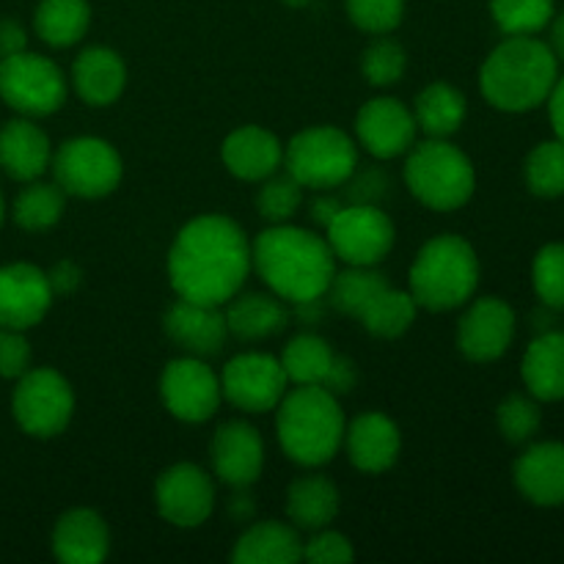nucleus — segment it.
<instances>
[{
  "label": "nucleus",
  "instance_id": "nucleus-3",
  "mask_svg": "<svg viewBox=\"0 0 564 564\" xmlns=\"http://www.w3.org/2000/svg\"><path fill=\"white\" fill-rule=\"evenodd\" d=\"M560 80L554 50L534 36H510L488 55L479 86L494 108L523 113L549 99Z\"/></svg>",
  "mask_w": 564,
  "mask_h": 564
},
{
  "label": "nucleus",
  "instance_id": "nucleus-35",
  "mask_svg": "<svg viewBox=\"0 0 564 564\" xmlns=\"http://www.w3.org/2000/svg\"><path fill=\"white\" fill-rule=\"evenodd\" d=\"M66 193L58 185L33 180L14 202V220L25 231H47L64 215Z\"/></svg>",
  "mask_w": 564,
  "mask_h": 564
},
{
  "label": "nucleus",
  "instance_id": "nucleus-25",
  "mask_svg": "<svg viewBox=\"0 0 564 564\" xmlns=\"http://www.w3.org/2000/svg\"><path fill=\"white\" fill-rule=\"evenodd\" d=\"M72 83L75 91L80 94L83 102L94 108L116 102L127 86V69L119 53L110 47H88L83 50L72 66Z\"/></svg>",
  "mask_w": 564,
  "mask_h": 564
},
{
  "label": "nucleus",
  "instance_id": "nucleus-40",
  "mask_svg": "<svg viewBox=\"0 0 564 564\" xmlns=\"http://www.w3.org/2000/svg\"><path fill=\"white\" fill-rule=\"evenodd\" d=\"M534 290L551 308H564V242H551L534 257Z\"/></svg>",
  "mask_w": 564,
  "mask_h": 564
},
{
  "label": "nucleus",
  "instance_id": "nucleus-43",
  "mask_svg": "<svg viewBox=\"0 0 564 564\" xmlns=\"http://www.w3.org/2000/svg\"><path fill=\"white\" fill-rule=\"evenodd\" d=\"M303 560L314 564H345L356 560L352 543L339 532H330L328 527L314 532V538L303 545Z\"/></svg>",
  "mask_w": 564,
  "mask_h": 564
},
{
  "label": "nucleus",
  "instance_id": "nucleus-48",
  "mask_svg": "<svg viewBox=\"0 0 564 564\" xmlns=\"http://www.w3.org/2000/svg\"><path fill=\"white\" fill-rule=\"evenodd\" d=\"M549 113H551V124H554V132L560 141H564V77H560L554 86V91L549 94Z\"/></svg>",
  "mask_w": 564,
  "mask_h": 564
},
{
  "label": "nucleus",
  "instance_id": "nucleus-24",
  "mask_svg": "<svg viewBox=\"0 0 564 564\" xmlns=\"http://www.w3.org/2000/svg\"><path fill=\"white\" fill-rule=\"evenodd\" d=\"M53 163L50 138L33 121L14 119L0 130V169L20 182H33Z\"/></svg>",
  "mask_w": 564,
  "mask_h": 564
},
{
  "label": "nucleus",
  "instance_id": "nucleus-29",
  "mask_svg": "<svg viewBox=\"0 0 564 564\" xmlns=\"http://www.w3.org/2000/svg\"><path fill=\"white\" fill-rule=\"evenodd\" d=\"M224 314L229 334L246 341L270 339V336L281 334L290 323V312L279 295H242L237 301L231 297Z\"/></svg>",
  "mask_w": 564,
  "mask_h": 564
},
{
  "label": "nucleus",
  "instance_id": "nucleus-16",
  "mask_svg": "<svg viewBox=\"0 0 564 564\" xmlns=\"http://www.w3.org/2000/svg\"><path fill=\"white\" fill-rule=\"evenodd\" d=\"M53 297L47 273L36 264H6L0 268V328H33L50 312Z\"/></svg>",
  "mask_w": 564,
  "mask_h": 564
},
{
  "label": "nucleus",
  "instance_id": "nucleus-2",
  "mask_svg": "<svg viewBox=\"0 0 564 564\" xmlns=\"http://www.w3.org/2000/svg\"><path fill=\"white\" fill-rule=\"evenodd\" d=\"M251 264L281 301L295 306L325 297L336 273V257L328 240L286 224L270 226L257 237Z\"/></svg>",
  "mask_w": 564,
  "mask_h": 564
},
{
  "label": "nucleus",
  "instance_id": "nucleus-32",
  "mask_svg": "<svg viewBox=\"0 0 564 564\" xmlns=\"http://www.w3.org/2000/svg\"><path fill=\"white\" fill-rule=\"evenodd\" d=\"M88 22H91V9L86 0H42L33 17L36 33L50 47L77 44L86 36Z\"/></svg>",
  "mask_w": 564,
  "mask_h": 564
},
{
  "label": "nucleus",
  "instance_id": "nucleus-12",
  "mask_svg": "<svg viewBox=\"0 0 564 564\" xmlns=\"http://www.w3.org/2000/svg\"><path fill=\"white\" fill-rule=\"evenodd\" d=\"M284 367L268 352H242L231 358L220 375V391L235 408L246 413H268L279 408L286 394Z\"/></svg>",
  "mask_w": 564,
  "mask_h": 564
},
{
  "label": "nucleus",
  "instance_id": "nucleus-50",
  "mask_svg": "<svg viewBox=\"0 0 564 564\" xmlns=\"http://www.w3.org/2000/svg\"><path fill=\"white\" fill-rule=\"evenodd\" d=\"M551 50H554L556 61H564V11L560 17L554 20V25H551Z\"/></svg>",
  "mask_w": 564,
  "mask_h": 564
},
{
  "label": "nucleus",
  "instance_id": "nucleus-52",
  "mask_svg": "<svg viewBox=\"0 0 564 564\" xmlns=\"http://www.w3.org/2000/svg\"><path fill=\"white\" fill-rule=\"evenodd\" d=\"M286 6H306V3H312V0H284Z\"/></svg>",
  "mask_w": 564,
  "mask_h": 564
},
{
  "label": "nucleus",
  "instance_id": "nucleus-10",
  "mask_svg": "<svg viewBox=\"0 0 564 564\" xmlns=\"http://www.w3.org/2000/svg\"><path fill=\"white\" fill-rule=\"evenodd\" d=\"M0 97L22 116H50L64 105V72L50 58L22 53L0 58Z\"/></svg>",
  "mask_w": 564,
  "mask_h": 564
},
{
  "label": "nucleus",
  "instance_id": "nucleus-41",
  "mask_svg": "<svg viewBox=\"0 0 564 564\" xmlns=\"http://www.w3.org/2000/svg\"><path fill=\"white\" fill-rule=\"evenodd\" d=\"M496 419H499L501 435L512 444H523V441L532 438L540 430V422H543L538 402L523 394L507 397L499 411H496Z\"/></svg>",
  "mask_w": 564,
  "mask_h": 564
},
{
  "label": "nucleus",
  "instance_id": "nucleus-37",
  "mask_svg": "<svg viewBox=\"0 0 564 564\" xmlns=\"http://www.w3.org/2000/svg\"><path fill=\"white\" fill-rule=\"evenodd\" d=\"M527 185L534 196L556 198L564 193V141H545L527 160Z\"/></svg>",
  "mask_w": 564,
  "mask_h": 564
},
{
  "label": "nucleus",
  "instance_id": "nucleus-6",
  "mask_svg": "<svg viewBox=\"0 0 564 564\" xmlns=\"http://www.w3.org/2000/svg\"><path fill=\"white\" fill-rule=\"evenodd\" d=\"M408 152L405 185L424 207L452 213L474 196L477 174L471 160L446 138H430Z\"/></svg>",
  "mask_w": 564,
  "mask_h": 564
},
{
  "label": "nucleus",
  "instance_id": "nucleus-45",
  "mask_svg": "<svg viewBox=\"0 0 564 564\" xmlns=\"http://www.w3.org/2000/svg\"><path fill=\"white\" fill-rule=\"evenodd\" d=\"M352 180V176H350ZM352 204H375L386 191V176L380 171H369V174H361L352 180Z\"/></svg>",
  "mask_w": 564,
  "mask_h": 564
},
{
  "label": "nucleus",
  "instance_id": "nucleus-47",
  "mask_svg": "<svg viewBox=\"0 0 564 564\" xmlns=\"http://www.w3.org/2000/svg\"><path fill=\"white\" fill-rule=\"evenodd\" d=\"M28 44L25 31H22L20 22L14 20H0V58H9V55L22 53Z\"/></svg>",
  "mask_w": 564,
  "mask_h": 564
},
{
  "label": "nucleus",
  "instance_id": "nucleus-17",
  "mask_svg": "<svg viewBox=\"0 0 564 564\" xmlns=\"http://www.w3.org/2000/svg\"><path fill=\"white\" fill-rule=\"evenodd\" d=\"M416 119L394 97L369 99L356 116V132L361 147L380 160L405 154L416 141Z\"/></svg>",
  "mask_w": 564,
  "mask_h": 564
},
{
  "label": "nucleus",
  "instance_id": "nucleus-23",
  "mask_svg": "<svg viewBox=\"0 0 564 564\" xmlns=\"http://www.w3.org/2000/svg\"><path fill=\"white\" fill-rule=\"evenodd\" d=\"M516 485L532 505H564V444H538L516 463Z\"/></svg>",
  "mask_w": 564,
  "mask_h": 564
},
{
  "label": "nucleus",
  "instance_id": "nucleus-22",
  "mask_svg": "<svg viewBox=\"0 0 564 564\" xmlns=\"http://www.w3.org/2000/svg\"><path fill=\"white\" fill-rule=\"evenodd\" d=\"M220 158H224L229 174H235L237 180L262 182L281 169L284 147L264 127H240L224 141Z\"/></svg>",
  "mask_w": 564,
  "mask_h": 564
},
{
  "label": "nucleus",
  "instance_id": "nucleus-49",
  "mask_svg": "<svg viewBox=\"0 0 564 564\" xmlns=\"http://www.w3.org/2000/svg\"><path fill=\"white\" fill-rule=\"evenodd\" d=\"M339 209H341V204L336 202V198H328V196L317 198V202L312 204V218L317 220L319 226H328L330 220L336 218V213H339Z\"/></svg>",
  "mask_w": 564,
  "mask_h": 564
},
{
  "label": "nucleus",
  "instance_id": "nucleus-4",
  "mask_svg": "<svg viewBox=\"0 0 564 564\" xmlns=\"http://www.w3.org/2000/svg\"><path fill=\"white\" fill-rule=\"evenodd\" d=\"M279 444L297 466L317 468L345 446V413L339 397L323 386H297L279 402Z\"/></svg>",
  "mask_w": 564,
  "mask_h": 564
},
{
  "label": "nucleus",
  "instance_id": "nucleus-9",
  "mask_svg": "<svg viewBox=\"0 0 564 564\" xmlns=\"http://www.w3.org/2000/svg\"><path fill=\"white\" fill-rule=\"evenodd\" d=\"M17 424L33 438H53L66 430L75 413V394L55 369H28L11 397Z\"/></svg>",
  "mask_w": 564,
  "mask_h": 564
},
{
  "label": "nucleus",
  "instance_id": "nucleus-7",
  "mask_svg": "<svg viewBox=\"0 0 564 564\" xmlns=\"http://www.w3.org/2000/svg\"><path fill=\"white\" fill-rule=\"evenodd\" d=\"M284 165L303 187L330 191L356 174L358 149L339 127H312L286 143Z\"/></svg>",
  "mask_w": 564,
  "mask_h": 564
},
{
  "label": "nucleus",
  "instance_id": "nucleus-13",
  "mask_svg": "<svg viewBox=\"0 0 564 564\" xmlns=\"http://www.w3.org/2000/svg\"><path fill=\"white\" fill-rule=\"evenodd\" d=\"M160 397L171 416L180 422L202 424L215 416L224 391H220V378L204 364V358L185 356L163 369Z\"/></svg>",
  "mask_w": 564,
  "mask_h": 564
},
{
  "label": "nucleus",
  "instance_id": "nucleus-33",
  "mask_svg": "<svg viewBox=\"0 0 564 564\" xmlns=\"http://www.w3.org/2000/svg\"><path fill=\"white\" fill-rule=\"evenodd\" d=\"M416 308L419 303L413 301L411 292L386 286V290H380L378 297L364 308V314L358 319H361L364 328L372 336H378V339H397V336H402L413 325Z\"/></svg>",
  "mask_w": 564,
  "mask_h": 564
},
{
  "label": "nucleus",
  "instance_id": "nucleus-15",
  "mask_svg": "<svg viewBox=\"0 0 564 564\" xmlns=\"http://www.w3.org/2000/svg\"><path fill=\"white\" fill-rule=\"evenodd\" d=\"M516 336V312L501 297H479L457 325V347L468 361L488 364L505 356Z\"/></svg>",
  "mask_w": 564,
  "mask_h": 564
},
{
  "label": "nucleus",
  "instance_id": "nucleus-36",
  "mask_svg": "<svg viewBox=\"0 0 564 564\" xmlns=\"http://www.w3.org/2000/svg\"><path fill=\"white\" fill-rule=\"evenodd\" d=\"M490 14L507 36H532L554 17V0H490Z\"/></svg>",
  "mask_w": 564,
  "mask_h": 564
},
{
  "label": "nucleus",
  "instance_id": "nucleus-42",
  "mask_svg": "<svg viewBox=\"0 0 564 564\" xmlns=\"http://www.w3.org/2000/svg\"><path fill=\"white\" fill-rule=\"evenodd\" d=\"M347 14L361 31L391 33L402 22L405 0H345Z\"/></svg>",
  "mask_w": 564,
  "mask_h": 564
},
{
  "label": "nucleus",
  "instance_id": "nucleus-27",
  "mask_svg": "<svg viewBox=\"0 0 564 564\" xmlns=\"http://www.w3.org/2000/svg\"><path fill=\"white\" fill-rule=\"evenodd\" d=\"M523 383L543 402L564 400V334L549 330L529 345L523 356Z\"/></svg>",
  "mask_w": 564,
  "mask_h": 564
},
{
  "label": "nucleus",
  "instance_id": "nucleus-21",
  "mask_svg": "<svg viewBox=\"0 0 564 564\" xmlns=\"http://www.w3.org/2000/svg\"><path fill=\"white\" fill-rule=\"evenodd\" d=\"M110 532L102 516L77 507L64 512L53 529V554L64 564H97L108 556Z\"/></svg>",
  "mask_w": 564,
  "mask_h": 564
},
{
  "label": "nucleus",
  "instance_id": "nucleus-39",
  "mask_svg": "<svg viewBox=\"0 0 564 564\" xmlns=\"http://www.w3.org/2000/svg\"><path fill=\"white\" fill-rule=\"evenodd\" d=\"M408 69V55L400 42L383 36L375 39L361 55V72L372 86H394Z\"/></svg>",
  "mask_w": 564,
  "mask_h": 564
},
{
  "label": "nucleus",
  "instance_id": "nucleus-20",
  "mask_svg": "<svg viewBox=\"0 0 564 564\" xmlns=\"http://www.w3.org/2000/svg\"><path fill=\"white\" fill-rule=\"evenodd\" d=\"M345 446L358 471L383 474L400 457V427L383 413H361L345 430Z\"/></svg>",
  "mask_w": 564,
  "mask_h": 564
},
{
  "label": "nucleus",
  "instance_id": "nucleus-19",
  "mask_svg": "<svg viewBox=\"0 0 564 564\" xmlns=\"http://www.w3.org/2000/svg\"><path fill=\"white\" fill-rule=\"evenodd\" d=\"M209 457H213L215 477L237 490L251 488L264 468L262 435L246 422H226L209 444Z\"/></svg>",
  "mask_w": 564,
  "mask_h": 564
},
{
  "label": "nucleus",
  "instance_id": "nucleus-11",
  "mask_svg": "<svg viewBox=\"0 0 564 564\" xmlns=\"http://www.w3.org/2000/svg\"><path fill=\"white\" fill-rule=\"evenodd\" d=\"M325 240L345 264L375 268L394 248V224L378 204H347L325 226Z\"/></svg>",
  "mask_w": 564,
  "mask_h": 564
},
{
  "label": "nucleus",
  "instance_id": "nucleus-1",
  "mask_svg": "<svg viewBox=\"0 0 564 564\" xmlns=\"http://www.w3.org/2000/svg\"><path fill=\"white\" fill-rule=\"evenodd\" d=\"M251 270V246L226 215H202L176 235L169 253V279L180 297L224 306L240 292Z\"/></svg>",
  "mask_w": 564,
  "mask_h": 564
},
{
  "label": "nucleus",
  "instance_id": "nucleus-5",
  "mask_svg": "<svg viewBox=\"0 0 564 564\" xmlns=\"http://www.w3.org/2000/svg\"><path fill=\"white\" fill-rule=\"evenodd\" d=\"M413 301L430 312H449L471 301L479 284V259L457 235H441L419 251L411 264Z\"/></svg>",
  "mask_w": 564,
  "mask_h": 564
},
{
  "label": "nucleus",
  "instance_id": "nucleus-18",
  "mask_svg": "<svg viewBox=\"0 0 564 564\" xmlns=\"http://www.w3.org/2000/svg\"><path fill=\"white\" fill-rule=\"evenodd\" d=\"M163 328L180 350L196 358L218 356L229 339V325H226V314L220 312V306L185 301V297H180L165 312Z\"/></svg>",
  "mask_w": 564,
  "mask_h": 564
},
{
  "label": "nucleus",
  "instance_id": "nucleus-30",
  "mask_svg": "<svg viewBox=\"0 0 564 564\" xmlns=\"http://www.w3.org/2000/svg\"><path fill=\"white\" fill-rule=\"evenodd\" d=\"M416 124L430 138H449L466 119V97L449 83H430L416 97Z\"/></svg>",
  "mask_w": 564,
  "mask_h": 564
},
{
  "label": "nucleus",
  "instance_id": "nucleus-28",
  "mask_svg": "<svg viewBox=\"0 0 564 564\" xmlns=\"http://www.w3.org/2000/svg\"><path fill=\"white\" fill-rule=\"evenodd\" d=\"M286 516L303 532H319L339 516V490L330 479L301 477L290 485L286 494Z\"/></svg>",
  "mask_w": 564,
  "mask_h": 564
},
{
  "label": "nucleus",
  "instance_id": "nucleus-46",
  "mask_svg": "<svg viewBox=\"0 0 564 564\" xmlns=\"http://www.w3.org/2000/svg\"><path fill=\"white\" fill-rule=\"evenodd\" d=\"M50 286H53V295H69L80 286L83 273L75 262H58L53 270L47 273Z\"/></svg>",
  "mask_w": 564,
  "mask_h": 564
},
{
  "label": "nucleus",
  "instance_id": "nucleus-8",
  "mask_svg": "<svg viewBox=\"0 0 564 564\" xmlns=\"http://www.w3.org/2000/svg\"><path fill=\"white\" fill-rule=\"evenodd\" d=\"M55 176V185L66 193V196L77 198H102L119 187L121 174V158L108 141L102 138H72L66 141L58 152L53 154L50 163Z\"/></svg>",
  "mask_w": 564,
  "mask_h": 564
},
{
  "label": "nucleus",
  "instance_id": "nucleus-26",
  "mask_svg": "<svg viewBox=\"0 0 564 564\" xmlns=\"http://www.w3.org/2000/svg\"><path fill=\"white\" fill-rule=\"evenodd\" d=\"M231 560L240 564H295L303 560L301 534L279 521L253 523L237 540Z\"/></svg>",
  "mask_w": 564,
  "mask_h": 564
},
{
  "label": "nucleus",
  "instance_id": "nucleus-34",
  "mask_svg": "<svg viewBox=\"0 0 564 564\" xmlns=\"http://www.w3.org/2000/svg\"><path fill=\"white\" fill-rule=\"evenodd\" d=\"M383 273L375 268H361V264H347V270L334 273L330 286L325 295L330 297V306L350 317H361L364 308L378 297L380 290H386Z\"/></svg>",
  "mask_w": 564,
  "mask_h": 564
},
{
  "label": "nucleus",
  "instance_id": "nucleus-51",
  "mask_svg": "<svg viewBox=\"0 0 564 564\" xmlns=\"http://www.w3.org/2000/svg\"><path fill=\"white\" fill-rule=\"evenodd\" d=\"M231 512L237 516V521H246V518L251 516V501H248V496H235V501H231Z\"/></svg>",
  "mask_w": 564,
  "mask_h": 564
},
{
  "label": "nucleus",
  "instance_id": "nucleus-53",
  "mask_svg": "<svg viewBox=\"0 0 564 564\" xmlns=\"http://www.w3.org/2000/svg\"><path fill=\"white\" fill-rule=\"evenodd\" d=\"M0 224H3V198H0Z\"/></svg>",
  "mask_w": 564,
  "mask_h": 564
},
{
  "label": "nucleus",
  "instance_id": "nucleus-38",
  "mask_svg": "<svg viewBox=\"0 0 564 564\" xmlns=\"http://www.w3.org/2000/svg\"><path fill=\"white\" fill-rule=\"evenodd\" d=\"M301 202L303 185L290 174V171H286V174H279V171L270 174L257 196L259 213H262V218H268L270 224H286V220L297 213Z\"/></svg>",
  "mask_w": 564,
  "mask_h": 564
},
{
  "label": "nucleus",
  "instance_id": "nucleus-44",
  "mask_svg": "<svg viewBox=\"0 0 564 564\" xmlns=\"http://www.w3.org/2000/svg\"><path fill=\"white\" fill-rule=\"evenodd\" d=\"M31 367V345L22 330L0 328V378H22Z\"/></svg>",
  "mask_w": 564,
  "mask_h": 564
},
{
  "label": "nucleus",
  "instance_id": "nucleus-31",
  "mask_svg": "<svg viewBox=\"0 0 564 564\" xmlns=\"http://www.w3.org/2000/svg\"><path fill=\"white\" fill-rule=\"evenodd\" d=\"M334 347L314 334H301L284 347L281 367H284L286 380L295 386H323L328 383L336 364Z\"/></svg>",
  "mask_w": 564,
  "mask_h": 564
},
{
  "label": "nucleus",
  "instance_id": "nucleus-14",
  "mask_svg": "<svg viewBox=\"0 0 564 564\" xmlns=\"http://www.w3.org/2000/svg\"><path fill=\"white\" fill-rule=\"evenodd\" d=\"M154 499H158V510L165 521L180 529H196L213 516V479L193 463H180L160 474Z\"/></svg>",
  "mask_w": 564,
  "mask_h": 564
}]
</instances>
